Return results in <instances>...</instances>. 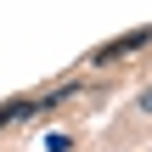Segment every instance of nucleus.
Returning a JSON list of instances; mask_svg holds the SVG:
<instances>
[{
	"label": "nucleus",
	"mask_w": 152,
	"mask_h": 152,
	"mask_svg": "<svg viewBox=\"0 0 152 152\" xmlns=\"http://www.w3.org/2000/svg\"><path fill=\"white\" fill-rule=\"evenodd\" d=\"M141 45H152V28H135V34H118V39H107V45H96L90 51V62H118V56H130V51H141Z\"/></svg>",
	"instance_id": "obj_1"
},
{
	"label": "nucleus",
	"mask_w": 152,
	"mask_h": 152,
	"mask_svg": "<svg viewBox=\"0 0 152 152\" xmlns=\"http://www.w3.org/2000/svg\"><path fill=\"white\" fill-rule=\"evenodd\" d=\"M34 107H39V102H0V130H6V124H17V118H28Z\"/></svg>",
	"instance_id": "obj_2"
},
{
	"label": "nucleus",
	"mask_w": 152,
	"mask_h": 152,
	"mask_svg": "<svg viewBox=\"0 0 152 152\" xmlns=\"http://www.w3.org/2000/svg\"><path fill=\"white\" fill-rule=\"evenodd\" d=\"M141 113H152V90H147V96H141Z\"/></svg>",
	"instance_id": "obj_3"
}]
</instances>
